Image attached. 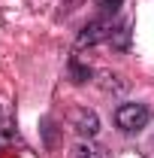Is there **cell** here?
<instances>
[{"label": "cell", "instance_id": "obj_2", "mask_svg": "<svg viewBox=\"0 0 154 158\" xmlns=\"http://www.w3.org/2000/svg\"><path fill=\"white\" fill-rule=\"evenodd\" d=\"M115 27H118V24L112 21V15H100V19L88 21V24L82 27L76 46H97V43H109L112 34H115Z\"/></svg>", "mask_w": 154, "mask_h": 158}, {"label": "cell", "instance_id": "obj_3", "mask_svg": "<svg viewBox=\"0 0 154 158\" xmlns=\"http://www.w3.org/2000/svg\"><path fill=\"white\" fill-rule=\"evenodd\" d=\"M73 128H76V134L82 140H91L100 131V118H97L94 110H76V116H73Z\"/></svg>", "mask_w": 154, "mask_h": 158}, {"label": "cell", "instance_id": "obj_6", "mask_svg": "<svg viewBox=\"0 0 154 158\" xmlns=\"http://www.w3.org/2000/svg\"><path fill=\"white\" fill-rule=\"evenodd\" d=\"M70 79H73V82L91 79V67H82V64H79V55H70Z\"/></svg>", "mask_w": 154, "mask_h": 158}, {"label": "cell", "instance_id": "obj_1", "mask_svg": "<svg viewBox=\"0 0 154 158\" xmlns=\"http://www.w3.org/2000/svg\"><path fill=\"white\" fill-rule=\"evenodd\" d=\"M148 122H151V110L145 103L130 100V103H121L115 110V125L124 134H139L142 128H148Z\"/></svg>", "mask_w": 154, "mask_h": 158}, {"label": "cell", "instance_id": "obj_7", "mask_svg": "<svg viewBox=\"0 0 154 158\" xmlns=\"http://www.w3.org/2000/svg\"><path fill=\"white\" fill-rule=\"evenodd\" d=\"M15 140H18L15 125H12L9 118H0V146H6V143H15Z\"/></svg>", "mask_w": 154, "mask_h": 158}, {"label": "cell", "instance_id": "obj_4", "mask_svg": "<svg viewBox=\"0 0 154 158\" xmlns=\"http://www.w3.org/2000/svg\"><path fill=\"white\" fill-rule=\"evenodd\" d=\"M70 158H109V149L94 143V140H79L70 149Z\"/></svg>", "mask_w": 154, "mask_h": 158}, {"label": "cell", "instance_id": "obj_5", "mask_svg": "<svg viewBox=\"0 0 154 158\" xmlns=\"http://www.w3.org/2000/svg\"><path fill=\"white\" fill-rule=\"evenodd\" d=\"M130 27H133V21L124 19L115 27V34H112V40H109V46H112V49H121V52H127V49H130Z\"/></svg>", "mask_w": 154, "mask_h": 158}, {"label": "cell", "instance_id": "obj_8", "mask_svg": "<svg viewBox=\"0 0 154 158\" xmlns=\"http://www.w3.org/2000/svg\"><path fill=\"white\" fill-rule=\"evenodd\" d=\"M94 3H97V9H100L103 15H115L118 9H121L124 0H94Z\"/></svg>", "mask_w": 154, "mask_h": 158}]
</instances>
